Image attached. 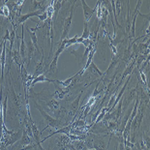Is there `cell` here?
<instances>
[{
  "label": "cell",
  "mask_w": 150,
  "mask_h": 150,
  "mask_svg": "<svg viewBox=\"0 0 150 150\" xmlns=\"http://www.w3.org/2000/svg\"><path fill=\"white\" fill-rule=\"evenodd\" d=\"M35 107L37 109H39L40 114H42V116L44 117V119L46 120L47 122V127H50V128H53V129H57L59 127V122L57 121V119H54L53 117H52L50 115H49L47 114L45 110L42 109L41 106H38V104L35 102Z\"/></svg>",
  "instance_id": "1"
},
{
  "label": "cell",
  "mask_w": 150,
  "mask_h": 150,
  "mask_svg": "<svg viewBox=\"0 0 150 150\" xmlns=\"http://www.w3.org/2000/svg\"><path fill=\"white\" fill-rule=\"evenodd\" d=\"M76 5V1L74 2L72 5V8H71V12H70V16L64 21V25H63V32H62V36L60 39V43L62 41H64L66 39V37L68 36V34L70 32L71 29V25H72V21H73V16H74V8H75Z\"/></svg>",
  "instance_id": "2"
},
{
  "label": "cell",
  "mask_w": 150,
  "mask_h": 150,
  "mask_svg": "<svg viewBox=\"0 0 150 150\" xmlns=\"http://www.w3.org/2000/svg\"><path fill=\"white\" fill-rule=\"evenodd\" d=\"M105 137L95 135L93 136V149L94 150H107V146L109 145V142L105 141Z\"/></svg>",
  "instance_id": "3"
},
{
  "label": "cell",
  "mask_w": 150,
  "mask_h": 150,
  "mask_svg": "<svg viewBox=\"0 0 150 150\" xmlns=\"http://www.w3.org/2000/svg\"><path fill=\"white\" fill-rule=\"evenodd\" d=\"M81 6H83V15H84V19H85V22H88L90 21V19L92 18L93 14H94L96 11H97L98 8V3L96 4V6L93 8H90L88 5L86 4V2L84 0H81Z\"/></svg>",
  "instance_id": "4"
},
{
  "label": "cell",
  "mask_w": 150,
  "mask_h": 150,
  "mask_svg": "<svg viewBox=\"0 0 150 150\" xmlns=\"http://www.w3.org/2000/svg\"><path fill=\"white\" fill-rule=\"evenodd\" d=\"M65 45H66V42H65V40L62 41L61 43H60V45H59L58 49H57V50H56V52H55V54H54V58H53L52 62L50 65L49 72H53V71L56 69V65H57L58 57H59V55L61 54V52L65 50Z\"/></svg>",
  "instance_id": "5"
},
{
  "label": "cell",
  "mask_w": 150,
  "mask_h": 150,
  "mask_svg": "<svg viewBox=\"0 0 150 150\" xmlns=\"http://www.w3.org/2000/svg\"><path fill=\"white\" fill-rule=\"evenodd\" d=\"M141 3H142V1H138V4H137V7H136V9L134 11V13H133V16L131 17L132 19V25H131V31H130V33H131V35H130V38H134L135 35H136V21H137V18L138 16V8L140 7Z\"/></svg>",
  "instance_id": "6"
},
{
  "label": "cell",
  "mask_w": 150,
  "mask_h": 150,
  "mask_svg": "<svg viewBox=\"0 0 150 150\" xmlns=\"http://www.w3.org/2000/svg\"><path fill=\"white\" fill-rule=\"evenodd\" d=\"M81 95H83V92H81L78 94V98L76 99L75 101L72 102V104H70V111H69V116L70 115H73L74 116H77L78 114V106H80V101H81Z\"/></svg>",
  "instance_id": "7"
},
{
  "label": "cell",
  "mask_w": 150,
  "mask_h": 150,
  "mask_svg": "<svg viewBox=\"0 0 150 150\" xmlns=\"http://www.w3.org/2000/svg\"><path fill=\"white\" fill-rule=\"evenodd\" d=\"M45 12V11L42 10H38V11H32L31 13H28L26 15H22L21 17H19L18 19V23H24L25 21H27L28 19L32 18V17H39L40 15H42Z\"/></svg>",
  "instance_id": "8"
},
{
  "label": "cell",
  "mask_w": 150,
  "mask_h": 150,
  "mask_svg": "<svg viewBox=\"0 0 150 150\" xmlns=\"http://www.w3.org/2000/svg\"><path fill=\"white\" fill-rule=\"evenodd\" d=\"M30 126H31V131H32V136H33V140L35 141L36 143L40 144L41 141H40V132H39L38 128L37 126L35 125V123L33 122L32 119L30 118Z\"/></svg>",
  "instance_id": "9"
},
{
  "label": "cell",
  "mask_w": 150,
  "mask_h": 150,
  "mask_svg": "<svg viewBox=\"0 0 150 150\" xmlns=\"http://www.w3.org/2000/svg\"><path fill=\"white\" fill-rule=\"evenodd\" d=\"M72 128H73V126H72V122H71L69 125H67L66 127H64V128H62V129H59V130H57V131H55V132H53L52 135H50V136H47V138H45L43 140H42V142H43V141H45L47 140V138H50V137H52V136H54V135H57V134H64V135H66V136H68L70 134V132H71V130H72Z\"/></svg>",
  "instance_id": "10"
},
{
  "label": "cell",
  "mask_w": 150,
  "mask_h": 150,
  "mask_svg": "<svg viewBox=\"0 0 150 150\" xmlns=\"http://www.w3.org/2000/svg\"><path fill=\"white\" fill-rule=\"evenodd\" d=\"M33 138H31L29 136H28L26 130H23V132H22V136L21 138V140H19V143L21 144L22 146H26L28 144L32 143L33 142Z\"/></svg>",
  "instance_id": "11"
},
{
  "label": "cell",
  "mask_w": 150,
  "mask_h": 150,
  "mask_svg": "<svg viewBox=\"0 0 150 150\" xmlns=\"http://www.w3.org/2000/svg\"><path fill=\"white\" fill-rule=\"evenodd\" d=\"M88 69L90 70V72H91V74H92L93 76H97V77L104 78L105 73L102 72V71L99 69L97 66H96V64L94 63V62H92V63L90 64V66L88 67ZM88 69H87V70H88Z\"/></svg>",
  "instance_id": "12"
},
{
  "label": "cell",
  "mask_w": 150,
  "mask_h": 150,
  "mask_svg": "<svg viewBox=\"0 0 150 150\" xmlns=\"http://www.w3.org/2000/svg\"><path fill=\"white\" fill-rule=\"evenodd\" d=\"M44 71H45V68H44V58H42L41 61L39 62L38 64H37L36 69H35V73H34L33 77L36 78V77H38V76L42 75V74H44Z\"/></svg>",
  "instance_id": "13"
},
{
  "label": "cell",
  "mask_w": 150,
  "mask_h": 150,
  "mask_svg": "<svg viewBox=\"0 0 150 150\" xmlns=\"http://www.w3.org/2000/svg\"><path fill=\"white\" fill-rule=\"evenodd\" d=\"M63 3H65V1H54L52 2V8L53 11H54V15H53V19H56V17L58 15V12L60 10V8L62 7Z\"/></svg>",
  "instance_id": "14"
},
{
  "label": "cell",
  "mask_w": 150,
  "mask_h": 150,
  "mask_svg": "<svg viewBox=\"0 0 150 150\" xmlns=\"http://www.w3.org/2000/svg\"><path fill=\"white\" fill-rule=\"evenodd\" d=\"M72 142H73V147L75 148V150H86L87 149V147L83 140H76V141H72Z\"/></svg>",
  "instance_id": "15"
},
{
  "label": "cell",
  "mask_w": 150,
  "mask_h": 150,
  "mask_svg": "<svg viewBox=\"0 0 150 150\" xmlns=\"http://www.w3.org/2000/svg\"><path fill=\"white\" fill-rule=\"evenodd\" d=\"M107 112H109V107H103V109H102L100 110V114H98V116H97V118H96L94 124L100 123L101 121L104 119V117H105V115L107 114Z\"/></svg>",
  "instance_id": "16"
},
{
  "label": "cell",
  "mask_w": 150,
  "mask_h": 150,
  "mask_svg": "<svg viewBox=\"0 0 150 150\" xmlns=\"http://www.w3.org/2000/svg\"><path fill=\"white\" fill-rule=\"evenodd\" d=\"M83 34H81V38L83 39V40H85V39H89V37H90V30H89V26H88V22H85L84 21V23H83Z\"/></svg>",
  "instance_id": "17"
},
{
  "label": "cell",
  "mask_w": 150,
  "mask_h": 150,
  "mask_svg": "<svg viewBox=\"0 0 150 150\" xmlns=\"http://www.w3.org/2000/svg\"><path fill=\"white\" fill-rule=\"evenodd\" d=\"M47 106L50 107V110H52V111H54V110L56 109H59V104H58V102L55 100V99H52V100H50L47 103Z\"/></svg>",
  "instance_id": "18"
},
{
  "label": "cell",
  "mask_w": 150,
  "mask_h": 150,
  "mask_svg": "<svg viewBox=\"0 0 150 150\" xmlns=\"http://www.w3.org/2000/svg\"><path fill=\"white\" fill-rule=\"evenodd\" d=\"M27 31L29 32V36H30V40L31 42H32V44H33V46L36 47L37 50L39 49V47H38V38H37V35L34 32H31V31L29 30V28H27Z\"/></svg>",
  "instance_id": "19"
},
{
  "label": "cell",
  "mask_w": 150,
  "mask_h": 150,
  "mask_svg": "<svg viewBox=\"0 0 150 150\" xmlns=\"http://www.w3.org/2000/svg\"><path fill=\"white\" fill-rule=\"evenodd\" d=\"M49 80L46 78V76L44 75V74H42V75L38 76V77L34 78V80L32 81V83H31V87H33L37 83H42V81H47Z\"/></svg>",
  "instance_id": "20"
},
{
  "label": "cell",
  "mask_w": 150,
  "mask_h": 150,
  "mask_svg": "<svg viewBox=\"0 0 150 150\" xmlns=\"http://www.w3.org/2000/svg\"><path fill=\"white\" fill-rule=\"evenodd\" d=\"M78 35L74 36L73 38L71 39H65V42H66V45H65V49H67V47H69L71 46H74V45L77 44V40H78Z\"/></svg>",
  "instance_id": "21"
},
{
  "label": "cell",
  "mask_w": 150,
  "mask_h": 150,
  "mask_svg": "<svg viewBox=\"0 0 150 150\" xmlns=\"http://www.w3.org/2000/svg\"><path fill=\"white\" fill-rule=\"evenodd\" d=\"M6 42H4V47L3 50H2V56H1V73H2V80H3V72H4V67H5V50H6Z\"/></svg>",
  "instance_id": "22"
},
{
  "label": "cell",
  "mask_w": 150,
  "mask_h": 150,
  "mask_svg": "<svg viewBox=\"0 0 150 150\" xmlns=\"http://www.w3.org/2000/svg\"><path fill=\"white\" fill-rule=\"evenodd\" d=\"M26 47H27V52H28V58H29V60H30L31 57H32V55H33V52H34L33 44H32V42H31V40L27 42Z\"/></svg>",
  "instance_id": "23"
},
{
  "label": "cell",
  "mask_w": 150,
  "mask_h": 150,
  "mask_svg": "<svg viewBox=\"0 0 150 150\" xmlns=\"http://www.w3.org/2000/svg\"><path fill=\"white\" fill-rule=\"evenodd\" d=\"M131 31V13H130V8L128 6V15H127V22H126V32L130 33Z\"/></svg>",
  "instance_id": "24"
},
{
  "label": "cell",
  "mask_w": 150,
  "mask_h": 150,
  "mask_svg": "<svg viewBox=\"0 0 150 150\" xmlns=\"http://www.w3.org/2000/svg\"><path fill=\"white\" fill-rule=\"evenodd\" d=\"M138 61H136V64L138 65V66H140V65L141 64V62H142V60H146V56L143 55V54H140L138 56Z\"/></svg>",
  "instance_id": "25"
},
{
  "label": "cell",
  "mask_w": 150,
  "mask_h": 150,
  "mask_svg": "<svg viewBox=\"0 0 150 150\" xmlns=\"http://www.w3.org/2000/svg\"><path fill=\"white\" fill-rule=\"evenodd\" d=\"M121 5H122V2L121 1H115V11H117V15H119L120 14Z\"/></svg>",
  "instance_id": "26"
},
{
  "label": "cell",
  "mask_w": 150,
  "mask_h": 150,
  "mask_svg": "<svg viewBox=\"0 0 150 150\" xmlns=\"http://www.w3.org/2000/svg\"><path fill=\"white\" fill-rule=\"evenodd\" d=\"M39 19H40V21H46V19H47V12H44L42 15L39 16Z\"/></svg>",
  "instance_id": "27"
},
{
  "label": "cell",
  "mask_w": 150,
  "mask_h": 150,
  "mask_svg": "<svg viewBox=\"0 0 150 150\" xmlns=\"http://www.w3.org/2000/svg\"><path fill=\"white\" fill-rule=\"evenodd\" d=\"M91 40H90V39H85V40H83V45L84 47H85V49L86 47H89V45L91 44Z\"/></svg>",
  "instance_id": "28"
},
{
  "label": "cell",
  "mask_w": 150,
  "mask_h": 150,
  "mask_svg": "<svg viewBox=\"0 0 150 150\" xmlns=\"http://www.w3.org/2000/svg\"><path fill=\"white\" fill-rule=\"evenodd\" d=\"M140 77H141V78H142V81L146 84V78H145V75H144V74L142 73V71H140Z\"/></svg>",
  "instance_id": "29"
},
{
  "label": "cell",
  "mask_w": 150,
  "mask_h": 150,
  "mask_svg": "<svg viewBox=\"0 0 150 150\" xmlns=\"http://www.w3.org/2000/svg\"><path fill=\"white\" fill-rule=\"evenodd\" d=\"M7 40H10V34L8 30H6V34H5V37H4V41H7Z\"/></svg>",
  "instance_id": "30"
},
{
  "label": "cell",
  "mask_w": 150,
  "mask_h": 150,
  "mask_svg": "<svg viewBox=\"0 0 150 150\" xmlns=\"http://www.w3.org/2000/svg\"><path fill=\"white\" fill-rule=\"evenodd\" d=\"M83 39L81 38V37H78L77 40V44H83Z\"/></svg>",
  "instance_id": "31"
},
{
  "label": "cell",
  "mask_w": 150,
  "mask_h": 150,
  "mask_svg": "<svg viewBox=\"0 0 150 150\" xmlns=\"http://www.w3.org/2000/svg\"><path fill=\"white\" fill-rule=\"evenodd\" d=\"M0 15H2V16H4V12H3V10L0 8Z\"/></svg>",
  "instance_id": "32"
},
{
  "label": "cell",
  "mask_w": 150,
  "mask_h": 150,
  "mask_svg": "<svg viewBox=\"0 0 150 150\" xmlns=\"http://www.w3.org/2000/svg\"><path fill=\"white\" fill-rule=\"evenodd\" d=\"M1 148H4V147H2L1 145H0V149H1Z\"/></svg>",
  "instance_id": "33"
}]
</instances>
